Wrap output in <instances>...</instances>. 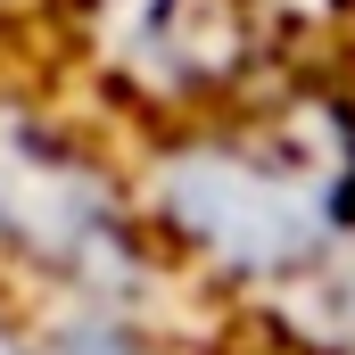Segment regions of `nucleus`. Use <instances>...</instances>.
I'll use <instances>...</instances> for the list:
<instances>
[{"instance_id":"f257e3e1","label":"nucleus","mask_w":355,"mask_h":355,"mask_svg":"<svg viewBox=\"0 0 355 355\" xmlns=\"http://www.w3.org/2000/svg\"><path fill=\"white\" fill-rule=\"evenodd\" d=\"M0 272L33 281L58 306L141 322H157V297L182 289L132 166H116L83 124L33 99H0Z\"/></svg>"},{"instance_id":"f03ea898","label":"nucleus","mask_w":355,"mask_h":355,"mask_svg":"<svg viewBox=\"0 0 355 355\" xmlns=\"http://www.w3.org/2000/svg\"><path fill=\"white\" fill-rule=\"evenodd\" d=\"M67 25L99 91L141 124L265 91V0H67Z\"/></svg>"},{"instance_id":"7ed1b4c3","label":"nucleus","mask_w":355,"mask_h":355,"mask_svg":"<svg viewBox=\"0 0 355 355\" xmlns=\"http://www.w3.org/2000/svg\"><path fill=\"white\" fill-rule=\"evenodd\" d=\"M42 355H190L141 314H99V306H58L42 322Z\"/></svg>"},{"instance_id":"20e7f679","label":"nucleus","mask_w":355,"mask_h":355,"mask_svg":"<svg viewBox=\"0 0 355 355\" xmlns=\"http://www.w3.org/2000/svg\"><path fill=\"white\" fill-rule=\"evenodd\" d=\"M0 355H42V331H25V322L8 314V297H0Z\"/></svg>"}]
</instances>
